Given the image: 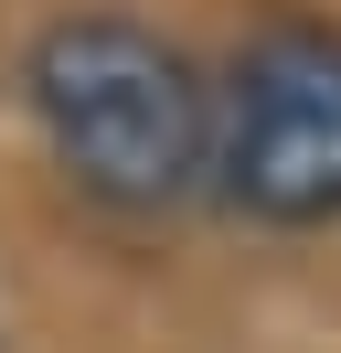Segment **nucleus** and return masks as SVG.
<instances>
[{
	"label": "nucleus",
	"instance_id": "f257e3e1",
	"mask_svg": "<svg viewBox=\"0 0 341 353\" xmlns=\"http://www.w3.org/2000/svg\"><path fill=\"white\" fill-rule=\"evenodd\" d=\"M21 108L64 193L96 214H182L213 182V75L128 11H64L21 54Z\"/></svg>",
	"mask_w": 341,
	"mask_h": 353
},
{
	"label": "nucleus",
	"instance_id": "f03ea898",
	"mask_svg": "<svg viewBox=\"0 0 341 353\" xmlns=\"http://www.w3.org/2000/svg\"><path fill=\"white\" fill-rule=\"evenodd\" d=\"M245 225H341V22L277 11L213 65V182Z\"/></svg>",
	"mask_w": 341,
	"mask_h": 353
}]
</instances>
